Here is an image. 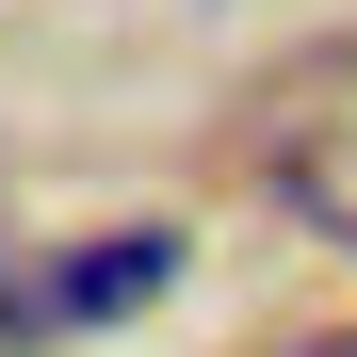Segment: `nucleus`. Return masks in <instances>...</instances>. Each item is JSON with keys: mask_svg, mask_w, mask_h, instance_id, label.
I'll return each mask as SVG.
<instances>
[{"mask_svg": "<svg viewBox=\"0 0 357 357\" xmlns=\"http://www.w3.org/2000/svg\"><path fill=\"white\" fill-rule=\"evenodd\" d=\"M162 276H178V227H114L98 260H66V276L33 292V325H114V309H146Z\"/></svg>", "mask_w": 357, "mask_h": 357, "instance_id": "obj_1", "label": "nucleus"}, {"mask_svg": "<svg viewBox=\"0 0 357 357\" xmlns=\"http://www.w3.org/2000/svg\"><path fill=\"white\" fill-rule=\"evenodd\" d=\"M292 357H357V325H341V341H292Z\"/></svg>", "mask_w": 357, "mask_h": 357, "instance_id": "obj_2", "label": "nucleus"}]
</instances>
